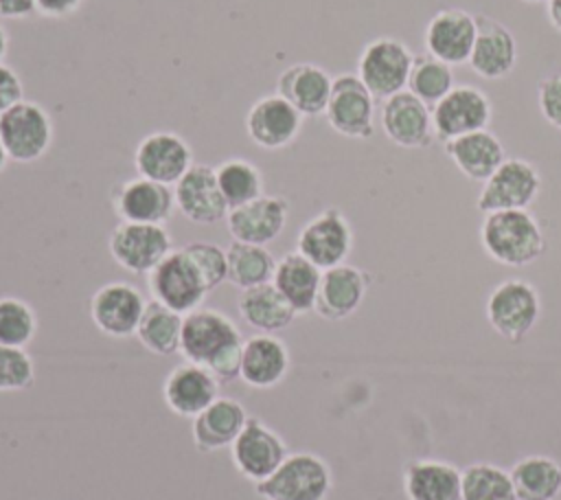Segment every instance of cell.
I'll list each match as a JSON object with an SVG mask.
<instances>
[{
	"instance_id": "cell-36",
	"label": "cell",
	"mask_w": 561,
	"mask_h": 500,
	"mask_svg": "<svg viewBox=\"0 0 561 500\" xmlns=\"http://www.w3.org/2000/svg\"><path fill=\"white\" fill-rule=\"evenodd\" d=\"M451 68L454 66L436 59L430 53L414 55L405 90L421 99L425 105L434 107L456 86Z\"/></svg>"
},
{
	"instance_id": "cell-6",
	"label": "cell",
	"mask_w": 561,
	"mask_h": 500,
	"mask_svg": "<svg viewBox=\"0 0 561 500\" xmlns=\"http://www.w3.org/2000/svg\"><path fill=\"white\" fill-rule=\"evenodd\" d=\"M0 140L13 162L39 160L53 143V118L35 101L22 99L0 114Z\"/></svg>"
},
{
	"instance_id": "cell-19",
	"label": "cell",
	"mask_w": 561,
	"mask_h": 500,
	"mask_svg": "<svg viewBox=\"0 0 561 500\" xmlns=\"http://www.w3.org/2000/svg\"><path fill=\"white\" fill-rule=\"evenodd\" d=\"M175 208L193 224L210 226L228 215V204L219 191L215 167L195 164L173 184Z\"/></svg>"
},
{
	"instance_id": "cell-3",
	"label": "cell",
	"mask_w": 561,
	"mask_h": 500,
	"mask_svg": "<svg viewBox=\"0 0 561 500\" xmlns=\"http://www.w3.org/2000/svg\"><path fill=\"white\" fill-rule=\"evenodd\" d=\"M333 474L324 458L313 452H291L267 476L254 485L263 500H327Z\"/></svg>"
},
{
	"instance_id": "cell-46",
	"label": "cell",
	"mask_w": 561,
	"mask_h": 500,
	"mask_svg": "<svg viewBox=\"0 0 561 500\" xmlns=\"http://www.w3.org/2000/svg\"><path fill=\"white\" fill-rule=\"evenodd\" d=\"M7 50H9V33H7L4 24L0 22V64H2L4 55H7Z\"/></svg>"
},
{
	"instance_id": "cell-20",
	"label": "cell",
	"mask_w": 561,
	"mask_h": 500,
	"mask_svg": "<svg viewBox=\"0 0 561 500\" xmlns=\"http://www.w3.org/2000/svg\"><path fill=\"white\" fill-rule=\"evenodd\" d=\"M112 206L121 221L164 224L175 211V197L171 186L138 175L112 191Z\"/></svg>"
},
{
	"instance_id": "cell-42",
	"label": "cell",
	"mask_w": 561,
	"mask_h": 500,
	"mask_svg": "<svg viewBox=\"0 0 561 500\" xmlns=\"http://www.w3.org/2000/svg\"><path fill=\"white\" fill-rule=\"evenodd\" d=\"M22 99H24V86L20 75L11 66L0 64V114L13 107L15 103H20Z\"/></svg>"
},
{
	"instance_id": "cell-7",
	"label": "cell",
	"mask_w": 561,
	"mask_h": 500,
	"mask_svg": "<svg viewBox=\"0 0 561 500\" xmlns=\"http://www.w3.org/2000/svg\"><path fill=\"white\" fill-rule=\"evenodd\" d=\"M375 101L357 72H342L333 77L327 123L344 138L366 140L375 134Z\"/></svg>"
},
{
	"instance_id": "cell-9",
	"label": "cell",
	"mask_w": 561,
	"mask_h": 500,
	"mask_svg": "<svg viewBox=\"0 0 561 500\" xmlns=\"http://www.w3.org/2000/svg\"><path fill=\"white\" fill-rule=\"evenodd\" d=\"M493 118L489 94L471 83H456L434 107L432 123L440 143L486 129Z\"/></svg>"
},
{
	"instance_id": "cell-27",
	"label": "cell",
	"mask_w": 561,
	"mask_h": 500,
	"mask_svg": "<svg viewBox=\"0 0 561 500\" xmlns=\"http://www.w3.org/2000/svg\"><path fill=\"white\" fill-rule=\"evenodd\" d=\"M289 371V351L274 333H256L243 340L241 379L254 388H272Z\"/></svg>"
},
{
	"instance_id": "cell-16",
	"label": "cell",
	"mask_w": 561,
	"mask_h": 500,
	"mask_svg": "<svg viewBox=\"0 0 561 500\" xmlns=\"http://www.w3.org/2000/svg\"><path fill=\"white\" fill-rule=\"evenodd\" d=\"M147 300L142 292L129 283L114 281L101 285L90 298V318L94 327L110 338H127L136 333Z\"/></svg>"
},
{
	"instance_id": "cell-35",
	"label": "cell",
	"mask_w": 561,
	"mask_h": 500,
	"mask_svg": "<svg viewBox=\"0 0 561 500\" xmlns=\"http://www.w3.org/2000/svg\"><path fill=\"white\" fill-rule=\"evenodd\" d=\"M219 191L230 208L248 204L263 195L261 169L245 158H228L215 167Z\"/></svg>"
},
{
	"instance_id": "cell-12",
	"label": "cell",
	"mask_w": 561,
	"mask_h": 500,
	"mask_svg": "<svg viewBox=\"0 0 561 500\" xmlns=\"http://www.w3.org/2000/svg\"><path fill=\"white\" fill-rule=\"evenodd\" d=\"M296 250L320 270L344 263L353 250L351 221L340 208L320 211L300 228Z\"/></svg>"
},
{
	"instance_id": "cell-26",
	"label": "cell",
	"mask_w": 561,
	"mask_h": 500,
	"mask_svg": "<svg viewBox=\"0 0 561 500\" xmlns=\"http://www.w3.org/2000/svg\"><path fill=\"white\" fill-rule=\"evenodd\" d=\"M443 147L456 169L473 182L489 180L491 173L506 160L502 140L489 129L451 138L443 143Z\"/></svg>"
},
{
	"instance_id": "cell-1",
	"label": "cell",
	"mask_w": 561,
	"mask_h": 500,
	"mask_svg": "<svg viewBox=\"0 0 561 500\" xmlns=\"http://www.w3.org/2000/svg\"><path fill=\"white\" fill-rule=\"evenodd\" d=\"M241 331L224 311L197 307L184 314L180 353L186 362L208 368L219 384L241 377Z\"/></svg>"
},
{
	"instance_id": "cell-38",
	"label": "cell",
	"mask_w": 561,
	"mask_h": 500,
	"mask_svg": "<svg viewBox=\"0 0 561 500\" xmlns=\"http://www.w3.org/2000/svg\"><path fill=\"white\" fill-rule=\"evenodd\" d=\"M37 333V316L33 307L15 296L0 298V344L26 346Z\"/></svg>"
},
{
	"instance_id": "cell-10",
	"label": "cell",
	"mask_w": 561,
	"mask_h": 500,
	"mask_svg": "<svg viewBox=\"0 0 561 500\" xmlns=\"http://www.w3.org/2000/svg\"><path fill=\"white\" fill-rule=\"evenodd\" d=\"M147 285L151 292V298L180 311L188 314L197 307H202L208 289L186 257V252L171 250L149 274H147Z\"/></svg>"
},
{
	"instance_id": "cell-13",
	"label": "cell",
	"mask_w": 561,
	"mask_h": 500,
	"mask_svg": "<svg viewBox=\"0 0 561 500\" xmlns=\"http://www.w3.org/2000/svg\"><path fill=\"white\" fill-rule=\"evenodd\" d=\"M289 450L283 436L265 425L261 419L250 417L230 445L234 469L254 485L272 476V471L287 458Z\"/></svg>"
},
{
	"instance_id": "cell-33",
	"label": "cell",
	"mask_w": 561,
	"mask_h": 500,
	"mask_svg": "<svg viewBox=\"0 0 561 500\" xmlns=\"http://www.w3.org/2000/svg\"><path fill=\"white\" fill-rule=\"evenodd\" d=\"M182 322L184 314L151 298L138 322L136 338L147 351L156 355H173L175 351H180Z\"/></svg>"
},
{
	"instance_id": "cell-22",
	"label": "cell",
	"mask_w": 561,
	"mask_h": 500,
	"mask_svg": "<svg viewBox=\"0 0 561 500\" xmlns=\"http://www.w3.org/2000/svg\"><path fill=\"white\" fill-rule=\"evenodd\" d=\"M478 33L473 42V50L469 57L471 70L482 79H504L513 72L517 64V42L508 26L500 20L478 13L476 15Z\"/></svg>"
},
{
	"instance_id": "cell-15",
	"label": "cell",
	"mask_w": 561,
	"mask_h": 500,
	"mask_svg": "<svg viewBox=\"0 0 561 500\" xmlns=\"http://www.w3.org/2000/svg\"><path fill=\"white\" fill-rule=\"evenodd\" d=\"M193 167L191 145L175 132H151L134 151V169L138 175L173 186Z\"/></svg>"
},
{
	"instance_id": "cell-34",
	"label": "cell",
	"mask_w": 561,
	"mask_h": 500,
	"mask_svg": "<svg viewBox=\"0 0 561 500\" xmlns=\"http://www.w3.org/2000/svg\"><path fill=\"white\" fill-rule=\"evenodd\" d=\"M228 281L239 289H250L270 283L274 276L276 259L265 246L232 241L226 250Z\"/></svg>"
},
{
	"instance_id": "cell-40",
	"label": "cell",
	"mask_w": 561,
	"mask_h": 500,
	"mask_svg": "<svg viewBox=\"0 0 561 500\" xmlns=\"http://www.w3.org/2000/svg\"><path fill=\"white\" fill-rule=\"evenodd\" d=\"M35 382V366L22 346L0 344V393L26 390Z\"/></svg>"
},
{
	"instance_id": "cell-8",
	"label": "cell",
	"mask_w": 561,
	"mask_h": 500,
	"mask_svg": "<svg viewBox=\"0 0 561 500\" xmlns=\"http://www.w3.org/2000/svg\"><path fill=\"white\" fill-rule=\"evenodd\" d=\"M541 191L537 167L524 158H506L489 180L482 182L476 206L478 211H517L528 208Z\"/></svg>"
},
{
	"instance_id": "cell-21",
	"label": "cell",
	"mask_w": 561,
	"mask_h": 500,
	"mask_svg": "<svg viewBox=\"0 0 561 500\" xmlns=\"http://www.w3.org/2000/svg\"><path fill=\"white\" fill-rule=\"evenodd\" d=\"M289 217V202L280 195H259L256 200L230 208L226 215L232 241L267 246L285 228Z\"/></svg>"
},
{
	"instance_id": "cell-43",
	"label": "cell",
	"mask_w": 561,
	"mask_h": 500,
	"mask_svg": "<svg viewBox=\"0 0 561 500\" xmlns=\"http://www.w3.org/2000/svg\"><path fill=\"white\" fill-rule=\"evenodd\" d=\"M81 4H83V0H35V9L44 18H68Z\"/></svg>"
},
{
	"instance_id": "cell-45",
	"label": "cell",
	"mask_w": 561,
	"mask_h": 500,
	"mask_svg": "<svg viewBox=\"0 0 561 500\" xmlns=\"http://www.w3.org/2000/svg\"><path fill=\"white\" fill-rule=\"evenodd\" d=\"M546 15H548V22L552 24V29L557 33H561V0H550L546 4Z\"/></svg>"
},
{
	"instance_id": "cell-28",
	"label": "cell",
	"mask_w": 561,
	"mask_h": 500,
	"mask_svg": "<svg viewBox=\"0 0 561 500\" xmlns=\"http://www.w3.org/2000/svg\"><path fill=\"white\" fill-rule=\"evenodd\" d=\"M243 404L230 397H217L197 417H193V441L199 452L230 447L248 421Z\"/></svg>"
},
{
	"instance_id": "cell-4",
	"label": "cell",
	"mask_w": 561,
	"mask_h": 500,
	"mask_svg": "<svg viewBox=\"0 0 561 500\" xmlns=\"http://www.w3.org/2000/svg\"><path fill=\"white\" fill-rule=\"evenodd\" d=\"M541 316V298L533 283L506 279L486 298V320L504 340L522 342Z\"/></svg>"
},
{
	"instance_id": "cell-23",
	"label": "cell",
	"mask_w": 561,
	"mask_h": 500,
	"mask_svg": "<svg viewBox=\"0 0 561 500\" xmlns=\"http://www.w3.org/2000/svg\"><path fill=\"white\" fill-rule=\"evenodd\" d=\"M370 287V276L348 263L322 270L313 311L324 320H344L359 309Z\"/></svg>"
},
{
	"instance_id": "cell-48",
	"label": "cell",
	"mask_w": 561,
	"mask_h": 500,
	"mask_svg": "<svg viewBox=\"0 0 561 500\" xmlns=\"http://www.w3.org/2000/svg\"><path fill=\"white\" fill-rule=\"evenodd\" d=\"M524 2H530V4H548L550 0H524Z\"/></svg>"
},
{
	"instance_id": "cell-24",
	"label": "cell",
	"mask_w": 561,
	"mask_h": 500,
	"mask_svg": "<svg viewBox=\"0 0 561 500\" xmlns=\"http://www.w3.org/2000/svg\"><path fill=\"white\" fill-rule=\"evenodd\" d=\"M162 397L171 412L193 419L219 397V382L208 368L184 362L173 366L167 375L162 384Z\"/></svg>"
},
{
	"instance_id": "cell-18",
	"label": "cell",
	"mask_w": 561,
	"mask_h": 500,
	"mask_svg": "<svg viewBox=\"0 0 561 500\" xmlns=\"http://www.w3.org/2000/svg\"><path fill=\"white\" fill-rule=\"evenodd\" d=\"M302 118L305 116L280 94H265L250 105L245 132L261 149H285L298 138Z\"/></svg>"
},
{
	"instance_id": "cell-30",
	"label": "cell",
	"mask_w": 561,
	"mask_h": 500,
	"mask_svg": "<svg viewBox=\"0 0 561 500\" xmlns=\"http://www.w3.org/2000/svg\"><path fill=\"white\" fill-rule=\"evenodd\" d=\"M320 279H322V270L296 250V252L283 254L276 261L272 283L285 296V300L294 307L296 314H307L316 305Z\"/></svg>"
},
{
	"instance_id": "cell-25",
	"label": "cell",
	"mask_w": 561,
	"mask_h": 500,
	"mask_svg": "<svg viewBox=\"0 0 561 500\" xmlns=\"http://www.w3.org/2000/svg\"><path fill=\"white\" fill-rule=\"evenodd\" d=\"M333 77L318 64H294L276 81V94L289 101L302 116L324 114Z\"/></svg>"
},
{
	"instance_id": "cell-29",
	"label": "cell",
	"mask_w": 561,
	"mask_h": 500,
	"mask_svg": "<svg viewBox=\"0 0 561 500\" xmlns=\"http://www.w3.org/2000/svg\"><path fill=\"white\" fill-rule=\"evenodd\" d=\"M462 471L436 458L410 461L403 469V491L408 500H462Z\"/></svg>"
},
{
	"instance_id": "cell-5",
	"label": "cell",
	"mask_w": 561,
	"mask_h": 500,
	"mask_svg": "<svg viewBox=\"0 0 561 500\" xmlns=\"http://www.w3.org/2000/svg\"><path fill=\"white\" fill-rule=\"evenodd\" d=\"M414 55L408 44L397 37L370 39L357 57V77L375 99H390L405 90Z\"/></svg>"
},
{
	"instance_id": "cell-37",
	"label": "cell",
	"mask_w": 561,
	"mask_h": 500,
	"mask_svg": "<svg viewBox=\"0 0 561 500\" xmlns=\"http://www.w3.org/2000/svg\"><path fill=\"white\" fill-rule=\"evenodd\" d=\"M462 500H517L511 471L493 463H473L462 469Z\"/></svg>"
},
{
	"instance_id": "cell-2",
	"label": "cell",
	"mask_w": 561,
	"mask_h": 500,
	"mask_svg": "<svg viewBox=\"0 0 561 500\" xmlns=\"http://www.w3.org/2000/svg\"><path fill=\"white\" fill-rule=\"evenodd\" d=\"M484 252L508 268L535 263L546 252V237L528 208L486 213L480 226Z\"/></svg>"
},
{
	"instance_id": "cell-11",
	"label": "cell",
	"mask_w": 561,
	"mask_h": 500,
	"mask_svg": "<svg viewBox=\"0 0 561 500\" xmlns=\"http://www.w3.org/2000/svg\"><path fill=\"white\" fill-rule=\"evenodd\" d=\"M112 259L131 274H149L171 250V235L162 224L121 221L107 241Z\"/></svg>"
},
{
	"instance_id": "cell-32",
	"label": "cell",
	"mask_w": 561,
	"mask_h": 500,
	"mask_svg": "<svg viewBox=\"0 0 561 500\" xmlns=\"http://www.w3.org/2000/svg\"><path fill=\"white\" fill-rule=\"evenodd\" d=\"M517 500H557L561 493V463L552 456L530 454L511 469Z\"/></svg>"
},
{
	"instance_id": "cell-17",
	"label": "cell",
	"mask_w": 561,
	"mask_h": 500,
	"mask_svg": "<svg viewBox=\"0 0 561 500\" xmlns=\"http://www.w3.org/2000/svg\"><path fill=\"white\" fill-rule=\"evenodd\" d=\"M476 33L478 24L473 13L458 7L438 9L423 33L425 50L449 66L469 64Z\"/></svg>"
},
{
	"instance_id": "cell-47",
	"label": "cell",
	"mask_w": 561,
	"mask_h": 500,
	"mask_svg": "<svg viewBox=\"0 0 561 500\" xmlns=\"http://www.w3.org/2000/svg\"><path fill=\"white\" fill-rule=\"evenodd\" d=\"M7 162H9V154H7V149H4V145L0 140V171L7 167Z\"/></svg>"
},
{
	"instance_id": "cell-14",
	"label": "cell",
	"mask_w": 561,
	"mask_h": 500,
	"mask_svg": "<svg viewBox=\"0 0 561 500\" xmlns=\"http://www.w3.org/2000/svg\"><path fill=\"white\" fill-rule=\"evenodd\" d=\"M379 123L386 138L403 149H425L436 138L430 105L408 90H401L381 103Z\"/></svg>"
},
{
	"instance_id": "cell-39",
	"label": "cell",
	"mask_w": 561,
	"mask_h": 500,
	"mask_svg": "<svg viewBox=\"0 0 561 500\" xmlns=\"http://www.w3.org/2000/svg\"><path fill=\"white\" fill-rule=\"evenodd\" d=\"M195 270L199 272L206 289H215L224 281H228V261H226V250L210 241H191L188 246L182 248Z\"/></svg>"
},
{
	"instance_id": "cell-31",
	"label": "cell",
	"mask_w": 561,
	"mask_h": 500,
	"mask_svg": "<svg viewBox=\"0 0 561 500\" xmlns=\"http://www.w3.org/2000/svg\"><path fill=\"white\" fill-rule=\"evenodd\" d=\"M237 311L245 325L261 333H274L291 325L298 316L274 283H263L250 289H241Z\"/></svg>"
},
{
	"instance_id": "cell-44",
	"label": "cell",
	"mask_w": 561,
	"mask_h": 500,
	"mask_svg": "<svg viewBox=\"0 0 561 500\" xmlns=\"http://www.w3.org/2000/svg\"><path fill=\"white\" fill-rule=\"evenodd\" d=\"M35 11V0H0V20H24Z\"/></svg>"
},
{
	"instance_id": "cell-41",
	"label": "cell",
	"mask_w": 561,
	"mask_h": 500,
	"mask_svg": "<svg viewBox=\"0 0 561 500\" xmlns=\"http://www.w3.org/2000/svg\"><path fill=\"white\" fill-rule=\"evenodd\" d=\"M537 105L541 116L561 129V72H550L537 83Z\"/></svg>"
}]
</instances>
